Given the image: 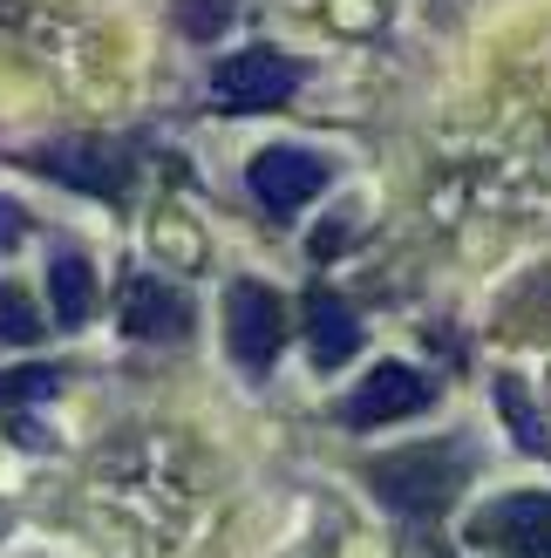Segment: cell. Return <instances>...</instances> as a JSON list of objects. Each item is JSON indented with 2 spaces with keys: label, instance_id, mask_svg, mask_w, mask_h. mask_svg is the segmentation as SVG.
<instances>
[{
  "label": "cell",
  "instance_id": "cell-1",
  "mask_svg": "<svg viewBox=\"0 0 551 558\" xmlns=\"http://www.w3.org/2000/svg\"><path fill=\"white\" fill-rule=\"evenodd\" d=\"M477 457L470 450H450V442H416V450H395V457H375L368 463V484L389 511L402 518H429L450 505L456 484H470Z\"/></svg>",
  "mask_w": 551,
  "mask_h": 558
},
{
  "label": "cell",
  "instance_id": "cell-2",
  "mask_svg": "<svg viewBox=\"0 0 551 558\" xmlns=\"http://www.w3.org/2000/svg\"><path fill=\"white\" fill-rule=\"evenodd\" d=\"M280 341H286L280 293H272L266 279H232V293H225V348H232V361L253 368V375H266L272 354H280Z\"/></svg>",
  "mask_w": 551,
  "mask_h": 558
},
{
  "label": "cell",
  "instance_id": "cell-3",
  "mask_svg": "<svg viewBox=\"0 0 551 558\" xmlns=\"http://www.w3.org/2000/svg\"><path fill=\"white\" fill-rule=\"evenodd\" d=\"M41 178H62L75 191H96V198H123L130 191V157L117 144H89V136H69V144H41L27 150Z\"/></svg>",
  "mask_w": 551,
  "mask_h": 558
},
{
  "label": "cell",
  "instance_id": "cell-4",
  "mask_svg": "<svg viewBox=\"0 0 551 558\" xmlns=\"http://www.w3.org/2000/svg\"><path fill=\"white\" fill-rule=\"evenodd\" d=\"M293 89H299V62H286V54H272V48H245V54L211 69V96L225 109H272Z\"/></svg>",
  "mask_w": 551,
  "mask_h": 558
},
{
  "label": "cell",
  "instance_id": "cell-5",
  "mask_svg": "<svg viewBox=\"0 0 551 558\" xmlns=\"http://www.w3.org/2000/svg\"><path fill=\"white\" fill-rule=\"evenodd\" d=\"M253 198L266 205V211H299L307 198H320L327 191V157H314V150H299V144H266L259 157H253Z\"/></svg>",
  "mask_w": 551,
  "mask_h": 558
},
{
  "label": "cell",
  "instance_id": "cell-6",
  "mask_svg": "<svg viewBox=\"0 0 551 558\" xmlns=\"http://www.w3.org/2000/svg\"><path fill=\"white\" fill-rule=\"evenodd\" d=\"M436 402V381L423 368H408V361H381V368L347 396V423L354 429H381L395 423V415H423Z\"/></svg>",
  "mask_w": 551,
  "mask_h": 558
},
{
  "label": "cell",
  "instance_id": "cell-7",
  "mask_svg": "<svg viewBox=\"0 0 551 558\" xmlns=\"http://www.w3.org/2000/svg\"><path fill=\"white\" fill-rule=\"evenodd\" d=\"M470 538L498 545V551H551V497H538V490L504 497V505L470 518Z\"/></svg>",
  "mask_w": 551,
  "mask_h": 558
},
{
  "label": "cell",
  "instance_id": "cell-8",
  "mask_svg": "<svg viewBox=\"0 0 551 558\" xmlns=\"http://www.w3.org/2000/svg\"><path fill=\"white\" fill-rule=\"evenodd\" d=\"M123 333L136 341H184L191 333V300L163 279H130L123 287Z\"/></svg>",
  "mask_w": 551,
  "mask_h": 558
},
{
  "label": "cell",
  "instance_id": "cell-9",
  "mask_svg": "<svg viewBox=\"0 0 551 558\" xmlns=\"http://www.w3.org/2000/svg\"><path fill=\"white\" fill-rule=\"evenodd\" d=\"M307 348H314L320 368H341V361L362 348V320H354L334 293H307Z\"/></svg>",
  "mask_w": 551,
  "mask_h": 558
},
{
  "label": "cell",
  "instance_id": "cell-10",
  "mask_svg": "<svg viewBox=\"0 0 551 558\" xmlns=\"http://www.w3.org/2000/svg\"><path fill=\"white\" fill-rule=\"evenodd\" d=\"M48 300H54V320L62 327H82L96 314V272L82 253H54L48 259Z\"/></svg>",
  "mask_w": 551,
  "mask_h": 558
},
{
  "label": "cell",
  "instance_id": "cell-11",
  "mask_svg": "<svg viewBox=\"0 0 551 558\" xmlns=\"http://www.w3.org/2000/svg\"><path fill=\"white\" fill-rule=\"evenodd\" d=\"M498 415L511 423V436L525 442L531 457L551 450V442H544V423H538V409H531V396H525V381H498Z\"/></svg>",
  "mask_w": 551,
  "mask_h": 558
},
{
  "label": "cell",
  "instance_id": "cell-12",
  "mask_svg": "<svg viewBox=\"0 0 551 558\" xmlns=\"http://www.w3.org/2000/svg\"><path fill=\"white\" fill-rule=\"evenodd\" d=\"M238 0H177V35L184 41H218L232 27Z\"/></svg>",
  "mask_w": 551,
  "mask_h": 558
},
{
  "label": "cell",
  "instance_id": "cell-13",
  "mask_svg": "<svg viewBox=\"0 0 551 558\" xmlns=\"http://www.w3.org/2000/svg\"><path fill=\"white\" fill-rule=\"evenodd\" d=\"M0 341H14V348H35V341H41V314H35V300L14 293V287H0Z\"/></svg>",
  "mask_w": 551,
  "mask_h": 558
},
{
  "label": "cell",
  "instance_id": "cell-14",
  "mask_svg": "<svg viewBox=\"0 0 551 558\" xmlns=\"http://www.w3.org/2000/svg\"><path fill=\"white\" fill-rule=\"evenodd\" d=\"M62 388V375L48 368V361H35V368H8L0 375V402H41V396H54Z\"/></svg>",
  "mask_w": 551,
  "mask_h": 558
},
{
  "label": "cell",
  "instance_id": "cell-15",
  "mask_svg": "<svg viewBox=\"0 0 551 558\" xmlns=\"http://www.w3.org/2000/svg\"><path fill=\"white\" fill-rule=\"evenodd\" d=\"M347 239H354V218H327V226L314 232V259H334Z\"/></svg>",
  "mask_w": 551,
  "mask_h": 558
},
{
  "label": "cell",
  "instance_id": "cell-16",
  "mask_svg": "<svg viewBox=\"0 0 551 558\" xmlns=\"http://www.w3.org/2000/svg\"><path fill=\"white\" fill-rule=\"evenodd\" d=\"M157 245H163V253H184V259H198V239H191V232H171V226H163V232H157Z\"/></svg>",
  "mask_w": 551,
  "mask_h": 558
},
{
  "label": "cell",
  "instance_id": "cell-17",
  "mask_svg": "<svg viewBox=\"0 0 551 558\" xmlns=\"http://www.w3.org/2000/svg\"><path fill=\"white\" fill-rule=\"evenodd\" d=\"M27 232V218H21V205H8V198H0V245H8V239H21Z\"/></svg>",
  "mask_w": 551,
  "mask_h": 558
}]
</instances>
